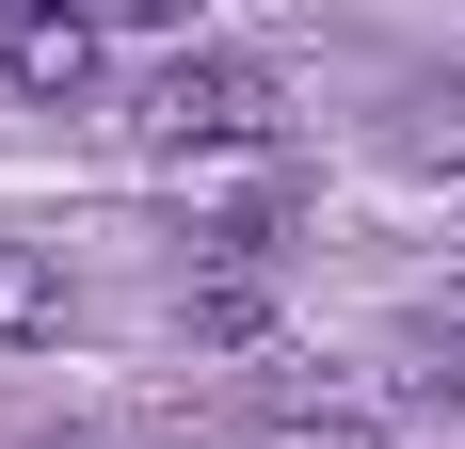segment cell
Instances as JSON below:
<instances>
[{"mask_svg": "<svg viewBox=\"0 0 465 449\" xmlns=\"http://www.w3.org/2000/svg\"><path fill=\"white\" fill-rule=\"evenodd\" d=\"M129 145L177 161V177H209V161H273V145H289V81L257 65V48H177V65L129 96Z\"/></svg>", "mask_w": 465, "mask_h": 449, "instance_id": "obj_1", "label": "cell"}, {"mask_svg": "<svg viewBox=\"0 0 465 449\" xmlns=\"http://www.w3.org/2000/svg\"><path fill=\"white\" fill-rule=\"evenodd\" d=\"M16 337H64V257L48 241H0V354Z\"/></svg>", "mask_w": 465, "mask_h": 449, "instance_id": "obj_2", "label": "cell"}, {"mask_svg": "<svg viewBox=\"0 0 465 449\" xmlns=\"http://www.w3.org/2000/svg\"><path fill=\"white\" fill-rule=\"evenodd\" d=\"M193 337H209V354L273 337V289H257V273H193Z\"/></svg>", "mask_w": 465, "mask_h": 449, "instance_id": "obj_3", "label": "cell"}, {"mask_svg": "<svg viewBox=\"0 0 465 449\" xmlns=\"http://www.w3.org/2000/svg\"><path fill=\"white\" fill-rule=\"evenodd\" d=\"M257 449H385V417H353V402H273Z\"/></svg>", "mask_w": 465, "mask_h": 449, "instance_id": "obj_4", "label": "cell"}, {"mask_svg": "<svg viewBox=\"0 0 465 449\" xmlns=\"http://www.w3.org/2000/svg\"><path fill=\"white\" fill-rule=\"evenodd\" d=\"M96 16H129V33H193L209 0H96Z\"/></svg>", "mask_w": 465, "mask_h": 449, "instance_id": "obj_5", "label": "cell"}, {"mask_svg": "<svg viewBox=\"0 0 465 449\" xmlns=\"http://www.w3.org/2000/svg\"><path fill=\"white\" fill-rule=\"evenodd\" d=\"M450 337H465V289H450Z\"/></svg>", "mask_w": 465, "mask_h": 449, "instance_id": "obj_6", "label": "cell"}]
</instances>
